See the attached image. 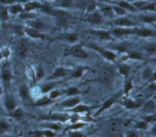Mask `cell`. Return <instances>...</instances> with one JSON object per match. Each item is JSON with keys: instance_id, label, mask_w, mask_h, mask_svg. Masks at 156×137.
I'll list each match as a JSON object with an SVG mask.
<instances>
[{"instance_id": "obj_1", "label": "cell", "mask_w": 156, "mask_h": 137, "mask_svg": "<svg viewBox=\"0 0 156 137\" xmlns=\"http://www.w3.org/2000/svg\"><path fill=\"white\" fill-rule=\"evenodd\" d=\"M136 32V28H114L111 31V35L117 38H121L123 36H127L130 35H135Z\"/></svg>"}, {"instance_id": "obj_2", "label": "cell", "mask_w": 156, "mask_h": 137, "mask_svg": "<svg viewBox=\"0 0 156 137\" xmlns=\"http://www.w3.org/2000/svg\"><path fill=\"white\" fill-rule=\"evenodd\" d=\"M113 24L117 27L122 28H133L137 25V23L135 21L123 16L119 17V18L114 19Z\"/></svg>"}, {"instance_id": "obj_3", "label": "cell", "mask_w": 156, "mask_h": 137, "mask_svg": "<svg viewBox=\"0 0 156 137\" xmlns=\"http://www.w3.org/2000/svg\"><path fill=\"white\" fill-rule=\"evenodd\" d=\"M88 46L89 48H91L95 50L96 51H98V53H100L101 55H103V56L105 57L106 59L109 60V61H115L116 55H115V54L113 53V52L110 51H108V50H106V49L103 48L99 47V46H98L97 44H89Z\"/></svg>"}, {"instance_id": "obj_4", "label": "cell", "mask_w": 156, "mask_h": 137, "mask_svg": "<svg viewBox=\"0 0 156 137\" xmlns=\"http://www.w3.org/2000/svg\"><path fill=\"white\" fill-rule=\"evenodd\" d=\"M69 55L79 58H86L88 56V53L82 48L81 44H76L69 50Z\"/></svg>"}, {"instance_id": "obj_5", "label": "cell", "mask_w": 156, "mask_h": 137, "mask_svg": "<svg viewBox=\"0 0 156 137\" xmlns=\"http://www.w3.org/2000/svg\"><path fill=\"white\" fill-rule=\"evenodd\" d=\"M121 95H122L121 94V92H118V93H116V94L114 95V96L111 97H110L109 99L107 100V101H105V102L103 104V105H102L101 108L100 110H99L97 112V113H96L95 115L100 114V113H101V112L105 111V110H106L107 109H109L110 107H111V106H112L113 104H114V103H116V102H117V101H118L119 98H120V97H121Z\"/></svg>"}, {"instance_id": "obj_6", "label": "cell", "mask_w": 156, "mask_h": 137, "mask_svg": "<svg viewBox=\"0 0 156 137\" xmlns=\"http://www.w3.org/2000/svg\"><path fill=\"white\" fill-rule=\"evenodd\" d=\"M91 35L97 37L98 38L104 41H108V40L112 39V35L110 32L106 30H88L87 31Z\"/></svg>"}, {"instance_id": "obj_7", "label": "cell", "mask_w": 156, "mask_h": 137, "mask_svg": "<svg viewBox=\"0 0 156 137\" xmlns=\"http://www.w3.org/2000/svg\"><path fill=\"white\" fill-rule=\"evenodd\" d=\"M86 21L92 25L101 24L103 21V16L98 11H93L88 14Z\"/></svg>"}, {"instance_id": "obj_8", "label": "cell", "mask_w": 156, "mask_h": 137, "mask_svg": "<svg viewBox=\"0 0 156 137\" xmlns=\"http://www.w3.org/2000/svg\"><path fill=\"white\" fill-rule=\"evenodd\" d=\"M29 49L28 41L25 39H21L18 44V55L21 58H24L27 54V51Z\"/></svg>"}, {"instance_id": "obj_9", "label": "cell", "mask_w": 156, "mask_h": 137, "mask_svg": "<svg viewBox=\"0 0 156 137\" xmlns=\"http://www.w3.org/2000/svg\"><path fill=\"white\" fill-rule=\"evenodd\" d=\"M1 78L4 85L5 86V87H9V85H10L11 80H12V73H11V70L10 69H9V67H5L4 68L2 69L1 74Z\"/></svg>"}, {"instance_id": "obj_10", "label": "cell", "mask_w": 156, "mask_h": 137, "mask_svg": "<svg viewBox=\"0 0 156 137\" xmlns=\"http://www.w3.org/2000/svg\"><path fill=\"white\" fill-rule=\"evenodd\" d=\"M24 32L27 34L28 36H30L32 38H40V39H44L45 35L44 34L41 33L38 30L33 29L30 27H25L24 28Z\"/></svg>"}, {"instance_id": "obj_11", "label": "cell", "mask_w": 156, "mask_h": 137, "mask_svg": "<svg viewBox=\"0 0 156 137\" xmlns=\"http://www.w3.org/2000/svg\"><path fill=\"white\" fill-rule=\"evenodd\" d=\"M135 35H136L137 36L143 37V38H148V37L155 36L156 32L155 31L146 29V28H136V32Z\"/></svg>"}, {"instance_id": "obj_12", "label": "cell", "mask_w": 156, "mask_h": 137, "mask_svg": "<svg viewBox=\"0 0 156 137\" xmlns=\"http://www.w3.org/2000/svg\"><path fill=\"white\" fill-rule=\"evenodd\" d=\"M121 121L117 119L111 120L108 124V127H109L110 132L114 134H117V133H120V130H121Z\"/></svg>"}, {"instance_id": "obj_13", "label": "cell", "mask_w": 156, "mask_h": 137, "mask_svg": "<svg viewBox=\"0 0 156 137\" xmlns=\"http://www.w3.org/2000/svg\"><path fill=\"white\" fill-rule=\"evenodd\" d=\"M43 5L40 3L39 2L37 1H30L27 2L24 4V11L27 12H32L34 10H37V9H41L42 8Z\"/></svg>"}, {"instance_id": "obj_14", "label": "cell", "mask_w": 156, "mask_h": 137, "mask_svg": "<svg viewBox=\"0 0 156 137\" xmlns=\"http://www.w3.org/2000/svg\"><path fill=\"white\" fill-rule=\"evenodd\" d=\"M79 35L76 33H64L59 36V38L62 41H66L69 43H75L79 40Z\"/></svg>"}, {"instance_id": "obj_15", "label": "cell", "mask_w": 156, "mask_h": 137, "mask_svg": "<svg viewBox=\"0 0 156 137\" xmlns=\"http://www.w3.org/2000/svg\"><path fill=\"white\" fill-rule=\"evenodd\" d=\"M115 5L120 6V7L123 8L126 11H129L131 12H136V9L133 6L132 3L126 1V0H120V1H115L114 2Z\"/></svg>"}, {"instance_id": "obj_16", "label": "cell", "mask_w": 156, "mask_h": 137, "mask_svg": "<svg viewBox=\"0 0 156 137\" xmlns=\"http://www.w3.org/2000/svg\"><path fill=\"white\" fill-rule=\"evenodd\" d=\"M9 9V13L12 15H16L18 14L22 13L24 11V6L21 3H14L10 5V6L8 7Z\"/></svg>"}, {"instance_id": "obj_17", "label": "cell", "mask_w": 156, "mask_h": 137, "mask_svg": "<svg viewBox=\"0 0 156 137\" xmlns=\"http://www.w3.org/2000/svg\"><path fill=\"white\" fill-rule=\"evenodd\" d=\"M101 80L103 81L104 83H105V84H109V83H111L112 81L113 78H114V74H113V72L110 69L105 68L101 70Z\"/></svg>"}, {"instance_id": "obj_18", "label": "cell", "mask_w": 156, "mask_h": 137, "mask_svg": "<svg viewBox=\"0 0 156 137\" xmlns=\"http://www.w3.org/2000/svg\"><path fill=\"white\" fill-rule=\"evenodd\" d=\"M42 118L44 120H57L61 121V122H65L68 120L69 116L64 114H53L42 116Z\"/></svg>"}, {"instance_id": "obj_19", "label": "cell", "mask_w": 156, "mask_h": 137, "mask_svg": "<svg viewBox=\"0 0 156 137\" xmlns=\"http://www.w3.org/2000/svg\"><path fill=\"white\" fill-rule=\"evenodd\" d=\"M156 110V104L153 101H149L146 103L143 107V112L147 114H151V113H154V112Z\"/></svg>"}, {"instance_id": "obj_20", "label": "cell", "mask_w": 156, "mask_h": 137, "mask_svg": "<svg viewBox=\"0 0 156 137\" xmlns=\"http://www.w3.org/2000/svg\"><path fill=\"white\" fill-rule=\"evenodd\" d=\"M54 6L60 8H70L74 6L73 0H56Z\"/></svg>"}, {"instance_id": "obj_21", "label": "cell", "mask_w": 156, "mask_h": 137, "mask_svg": "<svg viewBox=\"0 0 156 137\" xmlns=\"http://www.w3.org/2000/svg\"><path fill=\"white\" fill-rule=\"evenodd\" d=\"M100 13L101 14L102 16L108 17V18H114V12L112 6H107L101 8V9L100 10Z\"/></svg>"}, {"instance_id": "obj_22", "label": "cell", "mask_w": 156, "mask_h": 137, "mask_svg": "<svg viewBox=\"0 0 156 137\" xmlns=\"http://www.w3.org/2000/svg\"><path fill=\"white\" fill-rule=\"evenodd\" d=\"M139 19L141 20L142 21L145 23H153L156 21V15H148V14H143V15H140L139 16Z\"/></svg>"}, {"instance_id": "obj_23", "label": "cell", "mask_w": 156, "mask_h": 137, "mask_svg": "<svg viewBox=\"0 0 156 137\" xmlns=\"http://www.w3.org/2000/svg\"><path fill=\"white\" fill-rule=\"evenodd\" d=\"M28 25L30 26V28H33V29H36V30H41V29H44L45 27V25L43 21H39L37 19L33 20V21H28Z\"/></svg>"}, {"instance_id": "obj_24", "label": "cell", "mask_w": 156, "mask_h": 137, "mask_svg": "<svg viewBox=\"0 0 156 137\" xmlns=\"http://www.w3.org/2000/svg\"><path fill=\"white\" fill-rule=\"evenodd\" d=\"M79 103V98L78 97H73L71 99L66 100V101H63L61 104L62 107H73L77 106V104Z\"/></svg>"}, {"instance_id": "obj_25", "label": "cell", "mask_w": 156, "mask_h": 137, "mask_svg": "<svg viewBox=\"0 0 156 137\" xmlns=\"http://www.w3.org/2000/svg\"><path fill=\"white\" fill-rule=\"evenodd\" d=\"M123 104L124 105V107L127 109H136L140 107V103L136 102V101L131 99H127L126 100V101H124Z\"/></svg>"}, {"instance_id": "obj_26", "label": "cell", "mask_w": 156, "mask_h": 137, "mask_svg": "<svg viewBox=\"0 0 156 137\" xmlns=\"http://www.w3.org/2000/svg\"><path fill=\"white\" fill-rule=\"evenodd\" d=\"M140 10L144 11V12H156V2H148Z\"/></svg>"}, {"instance_id": "obj_27", "label": "cell", "mask_w": 156, "mask_h": 137, "mask_svg": "<svg viewBox=\"0 0 156 137\" xmlns=\"http://www.w3.org/2000/svg\"><path fill=\"white\" fill-rule=\"evenodd\" d=\"M19 94H20V97H21V99L24 100V101L28 99L29 90H28V87H27L26 84H21L19 89Z\"/></svg>"}, {"instance_id": "obj_28", "label": "cell", "mask_w": 156, "mask_h": 137, "mask_svg": "<svg viewBox=\"0 0 156 137\" xmlns=\"http://www.w3.org/2000/svg\"><path fill=\"white\" fill-rule=\"evenodd\" d=\"M69 73V70L67 69L63 68V67H57L53 73V78H63L67 74Z\"/></svg>"}, {"instance_id": "obj_29", "label": "cell", "mask_w": 156, "mask_h": 137, "mask_svg": "<svg viewBox=\"0 0 156 137\" xmlns=\"http://www.w3.org/2000/svg\"><path fill=\"white\" fill-rule=\"evenodd\" d=\"M5 108L7 109V110H9V112L13 111L15 109L16 107V104H15V101L12 98H7L5 103Z\"/></svg>"}, {"instance_id": "obj_30", "label": "cell", "mask_w": 156, "mask_h": 137, "mask_svg": "<svg viewBox=\"0 0 156 137\" xmlns=\"http://www.w3.org/2000/svg\"><path fill=\"white\" fill-rule=\"evenodd\" d=\"M11 116L15 118L16 120H21L23 118V116H24V112L22 111L21 109L18 108L11 112Z\"/></svg>"}, {"instance_id": "obj_31", "label": "cell", "mask_w": 156, "mask_h": 137, "mask_svg": "<svg viewBox=\"0 0 156 137\" xmlns=\"http://www.w3.org/2000/svg\"><path fill=\"white\" fill-rule=\"evenodd\" d=\"M9 13L8 7H6V6L1 7V9H0V19L2 21H6L7 19H9Z\"/></svg>"}, {"instance_id": "obj_32", "label": "cell", "mask_w": 156, "mask_h": 137, "mask_svg": "<svg viewBox=\"0 0 156 137\" xmlns=\"http://www.w3.org/2000/svg\"><path fill=\"white\" fill-rule=\"evenodd\" d=\"M119 71L124 77H128L130 72V67L127 64H121L119 67Z\"/></svg>"}, {"instance_id": "obj_33", "label": "cell", "mask_w": 156, "mask_h": 137, "mask_svg": "<svg viewBox=\"0 0 156 137\" xmlns=\"http://www.w3.org/2000/svg\"><path fill=\"white\" fill-rule=\"evenodd\" d=\"M113 10H114V15H119L120 17L123 16L125 15V14L126 13V11L125 9H123V8L120 7V6H117V5H114V6H112Z\"/></svg>"}, {"instance_id": "obj_34", "label": "cell", "mask_w": 156, "mask_h": 137, "mask_svg": "<svg viewBox=\"0 0 156 137\" xmlns=\"http://www.w3.org/2000/svg\"><path fill=\"white\" fill-rule=\"evenodd\" d=\"M89 110H91V107L87 105H78L75 107V108H73L72 111L75 113H82V112L88 111Z\"/></svg>"}, {"instance_id": "obj_35", "label": "cell", "mask_w": 156, "mask_h": 137, "mask_svg": "<svg viewBox=\"0 0 156 137\" xmlns=\"http://www.w3.org/2000/svg\"><path fill=\"white\" fill-rule=\"evenodd\" d=\"M36 15L35 14L32 13V12H22V13L20 14V18L23 20H31L35 18Z\"/></svg>"}, {"instance_id": "obj_36", "label": "cell", "mask_w": 156, "mask_h": 137, "mask_svg": "<svg viewBox=\"0 0 156 137\" xmlns=\"http://www.w3.org/2000/svg\"><path fill=\"white\" fill-rule=\"evenodd\" d=\"M146 53L149 55H152L156 53V44H148L146 47Z\"/></svg>"}, {"instance_id": "obj_37", "label": "cell", "mask_w": 156, "mask_h": 137, "mask_svg": "<svg viewBox=\"0 0 156 137\" xmlns=\"http://www.w3.org/2000/svg\"><path fill=\"white\" fill-rule=\"evenodd\" d=\"M143 120L146 121L147 124L154 122V121L156 120V113H151V114H148L146 116H143Z\"/></svg>"}, {"instance_id": "obj_38", "label": "cell", "mask_w": 156, "mask_h": 137, "mask_svg": "<svg viewBox=\"0 0 156 137\" xmlns=\"http://www.w3.org/2000/svg\"><path fill=\"white\" fill-rule=\"evenodd\" d=\"M129 58H131V59H134V60H143V55L142 53H140V52L134 51L129 54Z\"/></svg>"}, {"instance_id": "obj_39", "label": "cell", "mask_w": 156, "mask_h": 137, "mask_svg": "<svg viewBox=\"0 0 156 137\" xmlns=\"http://www.w3.org/2000/svg\"><path fill=\"white\" fill-rule=\"evenodd\" d=\"M9 128H10V125L9 123L5 120H0V132L1 133L7 131L9 130Z\"/></svg>"}, {"instance_id": "obj_40", "label": "cell", "mask_w": 156, "mask_h": 137, "mask_svg": "<svg viewBox=\"0 0 156 137\" xmlns=\"http://www.w3.org/2000/svg\"><path fill=\"white\" fill-rule=\"evenodd\" d=\"M152 73H153V72H152V69H151L150 67H147L143 73V78H144L145 80H149L151 78V77H152Z\"/></svg>"}, {"instance_id": "obj_41", "label": "cell", "mask_w": 156, "mask_h": 137, "mask_svg": "<svg viewBox=\"0 0 156 137\" xmlns=\"http://www.w3.org/2000/svg\"><path fill=\"white\" fill-rule=\"evenodd\" d=\"M148 127V124L144 120H140L136 124V128L138 130H146Z\"/></svg>"}, {"instance_id": "obj_42", "label": "cell", "mask_w": 156, "mask_h": 137, "mask_svg": "<svg viewBox=\"0 0 156 137\" xmlns=\"http://www.w3.org/2000/svg\"><path fill=\"white\" fill-rule=\"evenodd\" d=\"M51 103V101L50 99H48L47 97H44L42 99L39 100L35 104V105L37 106H44V105H47V104H50Z\"/></svg>"}, {"instance_id": "obj_43", "label": "cell", "mask_w": 156, "mask_h": 137, "mask_svg": "<svg viewBox=\"0 0 156 137\" xmlns=\"http://www.w3.org/2000/svg\"><path fill=\"white\" fill-rule=\"evenodd\" d=\"M78 93H79V91L76 87H69L66 90V94L68 96H74V95L78 94Z\"/></svg>"}, {"instance_id": "obj_44", "label": "cell", "mask_w": 156, "mask_h": 137, "mask_svg": "<svg viewBox=\"0 0 156 137\" xmlns=\"http://www.w3.org/2000/svg\"><path fill=\"white\" fill-rule=\"evenodd\" d=\"M83 67H78L76 70L73 73V77L75 78H79L82 76V74H83Z\"/></svg>"}, {"instance_id": "obj_45", "label": "cell", "mask_w": 156, "mask_h": 137, "mask_svg": "<svg viewBox=\"0 0 156 137\" xmlns=\"http://www.w3.org/2000/svg\"><path fill=\"white\" fill-rule=\"evenodd\" d=\"M55 84H53V83H50V84H47L46 85H44V87H42V91L44 93H47V92H49L50 90H51L54 87Z\"/></svg>"}, {"instance_id": "obj_46", "label": "cell", "mask_w": 156, "mask_h": 137, "mask_svg": "<svg viewBox=\"0 0 156 137\" xmlns=\"http://www.w3.org/2000/svg\"><path fill=\"white\" fill-rule=\"evenodd\" d=\"M133 87V86L132 84V81H131V80H129V81H127V82L126 83L124 92L126 93H128L131 90H132Z\"/></svg>"}, {"instance_id": "obj_47", "label": "cell", "mask_w": 156, "mask_h": 137, "mask_svg": "<svg viewBox=\"0 0 156 137\" xmlns=\"http://www.w3.org/2000/svg\"><path fill=\"white\" fill-rule=\"evenodd\" d=\"M61 93L59 90H53L50 93V99H56V97H58L59 96H60Z\"/></svg>"}, {"instance_id": "obj_48", "label": "cell", "mask_w": 156, "mask_h": 137, "mask_svg": "<svg viewBox=\"0 0 156 137\" xmlns=\"http://www.w3.org/2000/svg\"><path fill=\"white\" fill-rule=\"evenodd\" d=\"M44 127H48V128H50L51 130H58L60 129V127H59V125H57V124H45Z\"/></svg>"}, {"instance_id": "obj_49", "label": "cell", "mask_w": 156, "mask_h": 137, "mask_svg": "<svg viewBox=\"0 0 156 137\" xmlns=\"http://www.w3.org/2000/svg\"><path fill=\"white\" fill-rule=\"evenodd\" d=\"M69 137H83V134L81 132L78 131L70 132L69 133Z\"/></svg>"}, {"instance_id": "obj_50", "label": "cell", "mask_w": 156, "mask_h": 137, "mask_svg": "<svg viewBox=\"0 0 156 137\" xmlns=\"http://www.w3.org/2000/svg\"><path fill=\"white\" fill-rule=\"evenodd\" d=\"M41 134L45 136L46 137H54L55 133L53 132L50 131V130H44V131L41 132Z\"/></svg>"}, {"instance_id": "obj_51", "label": "cell", "mask_w": 156, "mask_h": 137, "mask_svg": "<svg viewBox=\"0 0 156 137\" xmlns=\"http://www.w3.org/2000/svg\"><path fill=\"white\" fill-rule=\"evenodd\" d=\"M126 137H139V133L136 131H129L126 134Z\"/></svg>"}, {"instance_id": "obj_52", "label": "cell", "mask_w": 156, "mask_h": 137, "mask_svg": "<svg viewBox=\"0 0 156 137\" xmlns=\"http://www.w3.org/2000/svg\"><path fill=\"white\" fill-rule=\"evenodd\" d=\"M43 74H44V72L41 67H39L37 70V79H40L41 78H42Z\"/></svg>"}, {"instance_id": "obj_53", "label": "cell", "mask_w": 156, "mask_h": 137, "mask_svg": "<svg viewBox=\"0 0 156 137\" xmlns=\"http://www.w3.org/2000/svg\"><path fill=\"white\" fill-rule=\"evenodd\" d=\"M149 81L150 83H154V82H155V81H156V70H155V72H153V73H152V77H151L150 79L149 80Z\"/></svg>"}, {"instance_id": "obj_54", "label": "cell", "mask_w": 156, "mask_h": 137, "mask_svg": "<svg viewBox=\"0 0 156 137\" xmlns=\"http://www.w3.org/2000/svg\"><path fill=\"white\" fill-rule=\"evenodd\" d=\"M84 124H75V125L72 126L71 127H69L70 129H79L81 128L82 127H83Z\"/></svg>"}, {"instance_id": "obj_55", "label": "cell", "mask_w": 156, "mask_h": 137, "mask_svg": "<svg viewBox=\"0 0 156 137\" xmlns=\"http://www.w3.org/2000/svg\"><path fill=\"white\" fill-rule=\"evenodd\" d=\"M151 133L154 136L156 137V124L155 126H153V127L152 128V130H151Z\"/></svg>"}, {"instance_id": "obj_56", "label": "cell", "mask_w": 156, "mask_h": 137, "mask_svg": "<svg viewBox=\"0 0 156 137\" xmlns=\"http://www.w3.org/2000/svg\"><path fill=\"white\" fill-rule=\"evenodd\" d=\"M128 2H135V1H139V0H127ZM143 1H149V0H143Z\"/></svg>"}, {"instance_id": "obj_57", "label": "cell", "mask_w": 156, "mask_h": 137, "mask_svg": "<svg viewBox=\"0 0 156 137\" xmlns=\"http://www.w3.org/2000/svg\"><path fill=\"white\" fill-rule=\"evenodd\" d=\"M2 57H3L2 53V52H0V60H1L2 58Z\"/></svg>"}, {"instance_id": "obj_58", "label": "cell", "mask_w": 156, "mask_h": 137, "mask_svg": "<svg viewBox=\"0 0 156 137\" xmlns=\"http://www.w3.org/2000/svg\"><path fill=\"white\" fill-rule=\"evenodd\" d=\"M1 93H2V90H1V88H0V95H1Z\"/></svg>"}, {"instance_id": "obj_59", "label": "cell", "mask_w": 156, "mask_h": 137, "mask_svg": "<svg viewBox=\"0 0 156 137\" xmlns=\"http://www.w3.org/2000/svg\"><path fill=\"white\" fill-rule=\"evenodd\" d=\"M5 137H10V136H5Z\"/></svg>"}]
</instances>
